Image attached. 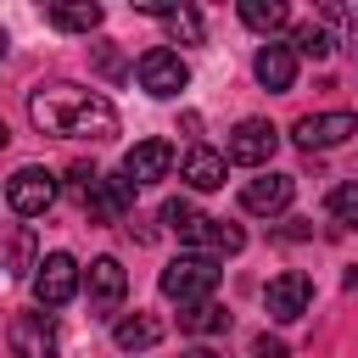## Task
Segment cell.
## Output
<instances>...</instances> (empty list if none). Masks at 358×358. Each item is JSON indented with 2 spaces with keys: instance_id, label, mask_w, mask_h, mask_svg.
Instances as JSON below:
<instances>
[{
  "instance_id": "29",
  "label": "cell",
  "mask_w": 358,
  "mask_h": 358,
  "mask_svg": "<svg viewBox=\"0 0 358 358\" xmlns=\"http://www.w3.org/2000/svg\"><path fill=\"white\" fill-rule=\"evenodd\" d=\"M6 45H11V39H6V28H0V56H6Z\"/></svg>"
},
{
  "instance_id": "12",
  "label": "cell",
  "mask_w": 358,
  "mask_h": 358,
  "mask_svg": "<svg viewBox=\"0 0 358 358\" xmlns=\"http://www.w3.org/2000/svg\"><path fill=\"white\" fill-rule=\"evenodd\" d=\"M291 196H296V179H291V173H263V179H246L241 207L257 213V218H268V213H285Z\"/></svg>"
},
{
  "instance_id": "3",
  "label": "cell",
  "mask_w": 358,
  "mask_h": 358,
  "mask_svg": "<svg viewBox=\"0 0 358 358\" xmlns=\"http://www.w3.org/2000/svg\"><path fill=\"white\" fill-rule=\"evenodd\" d=\"M6 201H11V213H22V218H39V213H50L56 207V173L50 168H17L11 179H6Z\"/></svg>"
},
{
  "instance_id": "22",
  "label": "cell",
  "mask_w": 358,
  "mask_h": 358,
  "mask_svg": "<svg viewBox=\"0 0 358 358\" xmlns=\"http://www.w3.org/2000/svg\"><path fill=\"white\" fill-rule=\"evenodd\" d=\"M291 50H296V56H313V62H324V56L336 50V39H330V28H319V22H302V28L291 34Z\"/></svg>"
},
{
  "instance_id": "13",
  "label": "cell",
  "mask_w": 358,
  "mask_h": 358,
  "mask_svg": "<svg viewBox=\"0 0 358 358\" xmlns=\"http://www.w3.org/2000/svg\"><path fill=\"white\" fill-rule=\"evenodd\" d=\"M6 341H11V358H56V336H50L45 313H17Z\"/></svg>"
},
{
  "instance_id": "10",
  "label": "cell",
  "mask_w": 358,
  "mask_h": 358,
  "mask_svg": "<svg viewBox=\"0 0 358 358\" xmlns=\"http://www.w3.org/2000/svg\"><path fill=\"white\" fill-rule=\"evenodd\" d=\"M263 302H268V319L291 324V319H302V313H308V302H313V280H308L302 268H285V274H274V280H268Z\"/></svg>"
},
{
  "instance_id": "4",
  "label": "cell",
  "mask_w": 358,
  "mask_h": 358,
  "mask_svg": "<svg viewBox=\"0 0 358 358\" xmlns=\"http://www.w3.org/2000/svg\"><path fill=\"white\" fill-rule=\"evenodd\" d=\"M78 296V263L67 252H50L34 263V302L39 308H67Z\"/></svg>"
},
{
  "instance_id": "28",
  "label": "cell",
  "mask_w": 358,
  "mask_h": 358,
  "mask_svg": "<svg viewBox=\"0 0 358 358\" xmlns=\"http://www.w3.org/2000/svg\"><path fill=\"white\" fill-rule=\"evenodd\" d=\"M6 140H11V129H6V123H0V151H6Z\"/></svg>"
},
{
  "instance_id": "2",
  "label": "cell",
  "mask_w": 358,
  "mask_h": 358,
  "mask_svg": "<svg viewBox=\"0 0 358 358\" xmlns=\"http://www.w3.org/2000/svg\"><path fill=\"white\" fill-rule=\"evenodd\" d=\"M157 285H162V296L168 302H179V308H190V302H207L213 296V285H218V263L213 257H173L162 274H157Z\"/></svg>"
},
{
  "instance_id": "11",
  "label": "cell",
  "mask_w": 358,
  "mask_h": 358,
  "mask_svg": "<svg viewBox=\"0 0 358 358\" xmlns=\"http://www.w3.org/2000/svg\"><path fill=\"white\" fill-rule=\"evenodd\" d=\"M168 168H173V145L168 140H134L129 145V157H123V173L134 179V185H157V179H168Z\"/></svg>"
},
{
  "instance_id": "15",
  "label": "cell",
  "mask_w": 358,
  "mask_h": 358,
  "mask_svg": "<svg viewBox=\"0 0 358 358\" xmlns=\"http://www.w3.org/2000/svg\"><path fill=\"white\" fill-rule=\"evenodd\" d=\"M252 73H257L263 90H291L296 84V50L291 45H263L252 56Z\"/></svg>"
},
{
  "instance_id": "25",
  "label": "cell",
  "mask_w": 358,
  "mask_h": 358,
  "mask_svg": "<svg viewBox=\"0 0 358 358\" xmlns=\"http://www.w3.org/2000/svg\"><path fill=\"white\" fill-rule=\"evenodd\" d=\"M67 179H73V185H78V190L90 196V185H95L101 173H95V162H73V168H67Z\"/></svg>"
},
{
  "instance_id": "9",
  "label": "cell",
  "mask_w": 358,
  "mask_h": 358,
  "mask_svg": "<svg viewBox=\"0 0 358 358\" xmlns=\"http://www.w3.org/2000/svg\"><path fill=\"white\" fill-rule=\"evenodd\" d=\"M84 213H90L95 224L129 218V213H134V179H129V173H101V179L90 185V196H84Z\"/></svg>"
},
{
  "instance_id": "27",
  "label": "cell",
  "mask_w": 358,
  "mask_h": 358,
  "mask_svg": "<svg viewBox=\"0 0 358 358\" xmlns=\"http://www.w3.org/2000/svg\"><path fill=\"white\" fill-rule=\"evenodd\" d=\"M185 358H218V352H213V347H190Z\"/></svg>"
},
{
  "instance_id": "14",
  "label": "cell",
  "mask_w": 358,
  "mask_h": 358,
  "mask_svg": "<svg viewBox=\"0 0 358 358\" xmlns=\"http://www.w3.org/2000/svg\"><path fill=\"white\" fill-rule=\"evenodd\" d=\"M123 291H129L123 263H117V257H95V263H90V308L112 313V308L123 302Z\"/></svg>"
},
{
  "instance_id": "16",
  "label": "cell",
  "mask_w": 358,
  "mask_h": 358,
  "mask_svg": "<svg viewBox=\"0 0 358 358\" xmlns=\"http://www.w3.org/2000/svg\"><path fill=\"white\" fill-rule=\"evenodd\" d=\"M162 330H168V324H162L157 313H123V319L112 324V341H117L123 352H145V347L162 341Z\"/></svg>"
},
{
  "instance_id": "7",
  "label": "cell",
  "mask_w": 358,
  "mask_h": 358,
  "mask_svg": "<svg viewBox=\"0 0 358 358\" xmlns=\"http://www.w3.org/2000/svg\"><path fill=\"white\" fill-rule=\"evenodd\" d=\"M291 134H296L302 151H330V145H341V140L358 134V117L352 112H308V117H296Z\"/></svg>"
},
{
  "instance_id": "5",
  "label": "cell",
  "mask_w": 358,
  "mask_h": 358,
  "mask_svg": "<svg viewBox=\"0 0 358 358\" xmlns=\"http://www.w3.org/2000/svg\"><path fill=\"white\" fill-rule=\"evenodd\" d=\"M134 73H140V90L145 95H157V101H168V95H179L185 84H190V67H185V56L179 50H145L140 62H134Z\"/></svg>"
},
{
  "instance_id": "1",
  "label": "cell",
  "mask_w": 358,
  "mask_h": 358,
  "mask_svg": "<svg viewBox=\"0 0 358 358\" xmlns=\"http://www.w3.org/2000/svg\"><path fill=\"white\" fill-rule=\"evenodd\" d=\"M28 117L39 134H62V140H90V145H106L117 134V112L106 95L95 90H78V84H39L28 95Z\"/></svg>"
},
{
  "instance_id": "19",
  "label": "cell",
  "mask_w": 358,
  "mask_h": 358,
  "mask_svg": "<svg viewBox=\"0 0 358 358\" xmlns=\"http://www.w3.org/2000/svg\"><path fill=\"white\" fill-rule=\"evenodd\" d=\"M179 330H190V336H218V330H229V313L207 296V302H190V308H179Z\"/></svg>"
},
{
  "instance_id": "24",
  "label": "cell",
  "mask_w": 358,
  "mask_h": 358,
  "mask_svg": "<svg viewBox=\"0 0 358 358\" xmlns=\"http://www.w3.org/2000/svg\"><path fill=\"white\" fill-rule=\"evenodd\" d=\"M196 218H201V213H196V201H190V196H173V201H162V224H168V229H179V235H185Z\"/></svg>"
},
{
  "instance_id": "21",
  "label": "cell",
  "mask_w": 358,
  "mask_h": 358,
  "mask_svg": "<svg viewBox=\"0 0 358 358\" xmlns=\"http://www.w3.org/2000/svg\"><path fill=\"white\" fill-rule=\"evenodd\" d=\"M162 22H168V34H173V39H185V45H201V34H207L196 6H168V11H162Z\"/></svg>"
},
{
  "instance_id": "18",
  "label": "cell",
  "mask_w": 358,
  "mask_h": 358,
  "mask_svg": "<svg viewBox=\"0 0 358 358\" xmlns=\"http://www.w3.org/2000/svg\"><path fill=\"white\" fill-rule=\"evenodd\" d=\"M50 22L62 34H90V28H101V6L95 0H62V6H50Z\"/></svg>"
},
{
  "instance_id": "17",
  "label": "cell",
  "mask_w": 358,
  "mask_h": 358,
  "mask_svg": "<svg viewBox=\"0 0 358 358\" xmlns=\"http://www.w3.org/2000/svg\"><path fill=\"white\" fill-rule=\"evenodd\" d=\"M185 179H190V190H218L224 185V157L207 151V145L185 151Z\"/></svg>"
},
{
  "instance_id": "8",
  "label": "cell",
  "mask_w": 358,
  "mask_h": 358,
  "mask_svg": "<svg viewBox=\"0 0 358 358\" xmlns=\"http://www.w3.org/2000/svg\"><path fill=\"white\" fill-rule=\"evenodd\" d=\"M274 145H280V129H274L268 117H241L235 134H229V162H241V168H263V162L274 157Z\"/></svg>"
},
{
  "instance_id": "6",
  "label": "cell",
  "mask_w": 358,
  "mask_h": 358,
  "mask_svg": "<svg viewBox=\"0 0 358 358\" xmlns=\"http://www.w3.org/2000/svg\"><path fill=\"white\" fill-rule=\"evenodd\" d=\"M179 241H185L196 257H235V252L246 246V229H241V224H229V218H207V213H201Z\"/></svg>"
},
{
  "instance_id": "20",
  "label": "cell",
  "mask_w": 358,
  "mask_h": 358,
  "mask_svg": "<svg viewBox=\"0 0 358 358\" xmlns=\"http://www.w3.org/2000/svg\"><path fill=\"white\" fill-rule=\"evenodd\" d=\"M241 22L257 34H280L291 22V11H285V0H241Z\"/></svg>"
},
{
  "instance_id": "26",
  "label": "cell",
  "mask_w": 358,
  "mask_h": 358,
  "mask_svg": "<svg viewBox=\"0 0 358 358\" xmlns=\"http://www.w3.org/2000/svg\"><path fill=\"white\" fill-rule=\"evenodd\" d=\"M257 358H285V341L280 336H257Z\"/></svg>"
},
{
  "instance_id": "23",
  "label": "cell",
  "mask_w": 358,
  "mask_h": 358,
  "mask_svg": "<svg viewBox=\"0 0 358 358\" xmlns=\"http://www.w3.org/2000/svg\"><path fill=\"white\" fill-rule=\"evenodd\" d=\"M330 218L347 224V229H358V179H347V185L330 190Z\"/></svg>"
}]
</instances>
